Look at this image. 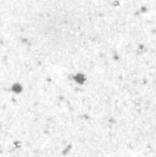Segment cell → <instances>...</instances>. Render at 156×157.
I'll use <instances>...</instances> for the list:
<instances>
[{
	"label": "cell",
	"mask_w": 156,
	"mask_h": 157,
	"mask_svg": "<svg viewBox=\"0 0 156 157\" xmlns=\"http://www.w3.org/2000/svg\"><path fill=\"white\" fill-rule=\"evenodd\" d=\"M58 76L61 78H66L69 76V70L67 69V68H64V67L60 68V69L58 70Z\"/></svg>",
	"instance_id": "1"
}]
</instances>
